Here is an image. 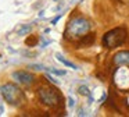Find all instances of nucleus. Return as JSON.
<instances>
[{
  "label": "nucleus",
  "mask_w": 129,
  "mask_h": 117,
  "mask_svg": "<svg viewBox=\"0 0 129 117\" xmlns=\"http://www.w3.org/2000/svg\"><path fill=\"white\" fill-rule=\"evenodd\" d=\"M90 28H92V25H90L87 18H85L82 15H75L68 21L64 32V38L67 41H72V42L79 41L82 36L90 32Z\"/></svg>",
  "instance_id": "obj_1"
},
{
  "label": "nucleus",
  "mask_w": 129,
  "mask_h": 117,
  "mask_svg": "<svg viewBox=\"0 0 129 117\" xmlns=\"http://www.w3.org/2000/svg\"><path fill=\"white\" fill-rule=\"evenodd\" d=\"M0 93H2L3 99L11 106L20 107V106H22L25 103V93H24V91L13 82L3 84L0 86Z\"/></svg>",
  "instance_id": "obj_2"
},
{
  "label": "nucleus",
  "mask_w": 129,
  "mask_h": 117,
  "mask_svg": "<svg viewBox=\"0 0 129 117\" xmlns=\"http://www.w3.org/2000/svg\"><path fill=\"white\" fill-rule=\"evenodd\" d=\"M38 97H39L42 105L51 107V109L60 107L62 103L61 93L56 88H53V86H40L38 89Z\"/></svg>",
  "instance_id": "obj_3"
},
{
  "label": "nucleus",
  "mask_w": 129,
  "mask_h": 117,
  "mask_svg": "<svg viewBox=\"0 0 129 117\" xmlns=\"http://www.w3.org/2000/svg\"><path fill=\"white\" fill-rule=\"evenodd\" d=\"M126 36H128V32H126V29L123 27L114 28V29L104 33L103 46L106 49H115L118 46H122L126 41Z\"/></svg>",
  "instance_id": "obj_4"
},
{
  "label": "nucleus",
  "mask_w": 129,
  "mask_h": 117,
  "mask_svg": "<svg viewBox=\"0 0 129 117\" xmlns=\"http://www.w3.org/2000/svg\"><path fill=\"white\" fill-rule=\"evenodd\" d=\"M13 78H14L18 84H21V85H24V86H31V85H34L35 81H36V78H35L34 74H31V72H28V71H24V70L14 71L13 72Z\"/></svg>",
  "instance_id": "obj_5"
},
{
  "label": "nucleus",
  "mask_w": 129,
  "mask_h": 117,
  "mask_svg": "<svg viewBox=\"0 0 129 117\" xmlns=\"http://www.w3.org/2000/svg\"><path fill=\"white\" fill-rule=\"evenodd\" d=\"M117 67H129V50H121L112 57Z\"/></svg>",
  "instance_id": "obj_6"
},
{
  "label": "nucleus",
  "mask_w": 129,
  "mask_h": 117,
  "mask_svg": "<svg viewBox=\"0 0 129 117\" xmlns=\"http://www.w3.org/2000/svg\"><path fill=\"white\" fill-rule=\"evenodd\" d=\"M96 41V33H86L85 36H82L79 41H76V47H87V46H92Z\"/></svg>",
  "instance_id": "obj_7"
},
{
  "label": "nucleus",
  "mask_w": 129,
  "mask_h": 117,
  "mask_svg": "<svg viewBox=\"0 0 129 117\" xmlns=\"http://www.w3.org/2000/svg\"><path fill=\"white\" fill-rule=\"evenodd\" d=\"M56 57H57V60H58L60 63H62L64 66H67V67H71V68L76 70V66H75V64H74V63H71V61H68L67 58H64L61 54H60V53H57V54H56Z\"/></svg>",
  "instance_id": "obj_8"
},
{
  "label": "nucleus",
  "mask_w": 129,
  "mask_h": 117,
  "mask_svg": "<svg viewBox=\"0 0 129 117\" xmlns=\"http://www.w3.org/2000/svg\"><path fill=\"white\" fill-rule=\"evenodd\" d=\"M78 92L81 95H85V96H90V92H89V89H87V86H85V85H81L78 88Z\"/></svg>",
  "instance_id": "obj_9"
},
{
  "label": "nucleus",
  "mask_w": 129,
  "mask_h": 117,
  "mask_svg": "<svg viewBox=\"0 0 129 117\" xmlns=\"http://www.w3.org/2000/svg\"><path fill=\"white\" fill-rule=\"evenodd\" d=\"M31 29H32L31 25H24L21 29H18V35H25V33H28Z\"/></svg>",
  "instance_id": "obj_10"
},
{
  "label": "nucleus",
  "mask_w": 129,
  "mask_h": 117,
  "mask_svg": "<svg viewBox=\"0 0 129 117\" xmlns=\"http://www.w3.org/2000/svg\"><path fill=\"white\" fill-rule=\"evenodd\" d=\"M50 72L53 74H57V75H65V71H60V70H54V68H47Z\"/></svg>",
  "instance_id": "obj_11"
},
{
  "label": "nucleus",
  "mask_w": 129,
  "mask_h": 117,
  "mask_svg": "<svg viewBox=\"0 0 129 117\" xmlns=\"http://www.w3.org/2000/svg\"><path fill=\"white\" fill-rule=\"evenodd\" d=\"M29 68H34V70H42V68H45L43 66H39V64H31L29 66Z\"/></svg>",
  "instance_id": "obj_12"
},
{
  "label": "nucleus",
  "mask_w": 129,
  "mask_h": 117,
  "mask_svg": "<svg viewBox=\"0 0 129 117\" xmlns=\"http://www.w3.org/2000/svg\"><path fill=\"white\" fill-rule=\"evenodd\" d=\"M60 17H61V15H58V17H56V18H54V19H53V21H51V24H56V22H57V21H58V19H60Z\"/></svg>",
  "instance_id": "obj_13"
},
{
  "label": "nucleus",
  "mask_w": 129,
  "mask_h": 117,
  "mask_svg": "<svg viewBox=\"0 0 129 117\" xmlns=\"http://www.w3.org/2000/svg\"><path fill=\"white\" fill-rule=\"evenodd\" d=\"M68 102H70V105H71V106L74 105V100H72V97H70V99H68Z\"/></svg>",
  "instance_id": "obj_14"
}]
</instances>
